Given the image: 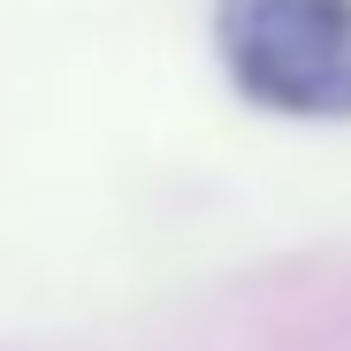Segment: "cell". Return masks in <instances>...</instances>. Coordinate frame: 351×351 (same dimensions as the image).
Segmentation results:
<instances>
[{
  "label": "cell",
  "instance_id": "1",
  "mask_svg": "<svg viewBox=\"0 0 351 351\" xmlns=\"http://www.w3.org/2000/svg\"><path fill=\"white\" fill-rule=\"evenodd\" d=\"M214 53L252 107L351 123V0H214Z\"/></svg>",
  "mask_w": 351,
  "mask_h": 351
}]
</instances>
